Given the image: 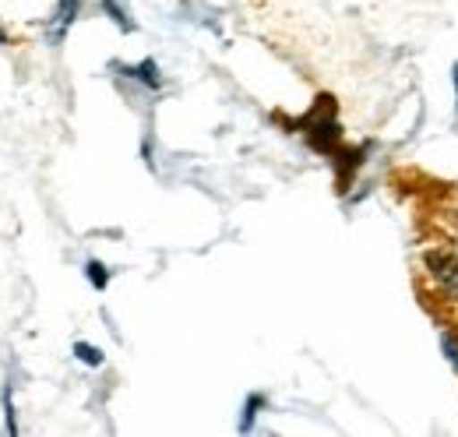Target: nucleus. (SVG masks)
<instances>
[{
    "mask_svg": "<svg viewBox=\"0 0 458 437\" xmlns=\"http://www.w3.org/2000/svg\"><path fill=\"white\" fill-rule=\"evenodd\" d=\"M307 138V145L318 152V156H335L343 149V124H339V109H335V99L332 96H318L314 109L296 124Z\"/></svg>",
    "mask_w": 458,
    "mask_h": 437,
    "instance_id": "nucleus-1",
    "label": "nucleus"
},
{
    "mask_svg": "<svg viewBox=\"0 0 458 437\" xmlns=\"http://www.w3.org/2000/svg\"><path fill=\"white\" fill-rule=\"evenodd\" d=\"M423 272L430 278V286L458 307V254L452 247H430L423 254Z\"/></svg>",
    "mask_w": 458,
    "mask_h": 437,
    "instance_id": "nucleus-2",
    "label": "nucleus"
},
{
    "mask_svg": "<svg viewBox=\"0 0 458 437\" xmlns=\"http://www.w3.org/2000/svg\"><path fill=\"white\" fill-rule=\"evenodd\" d=\"M78 14H81V0H57V7L50 11V18H47V25H43L47 47H60V43L67 39V32L74 29Z\"/></svg>",
    "mask_w": 458,
    "mask_h": 437,
    "instance_id": "nucleus-3",
    "label": "nucleus"
},
{
    "mask_svg": "<svg viewBox=\"0 0 458 437\" xmlns=\"http://www.w3.org/2000/svg\"><path fill=\"white\" fill-rule=\"evenodd\" d=\"M120 74L127 78V81H134V85H141L145 92H159L163 89V67H159V60H152V56H145V60H138V64H123L120 67Z\"/></svg>",
    "mask_w": 458,
    "mask_h": 437,
    "instance_id": "nucleus-4",
    "label": "nucleus"
},
{
    "mask_svg": "<svg viewBox=\"0 0 458 437\" xmlns=\"http://www.w3.org/2000/svg\"><path fill=\"white\" fill-rule=\"evenodd\" d=\"M370 152V145H360V149H339L335 156H332V166H335V180H339V191H345L349 184H352V176H356V169L363 166V156Z\"/></svg>",
    "mask_w": 458,
    "mask_h": 437,
    "instance_id": "nucleus-5",
    "label": "nucleus"
},
{
    "mask_svg": "<svg viewBox=\"0 0 458 437\" xmlns=\"http://www.w3.org/2000/svg\"><path fill=\"white\" fill-rule=\"evenodd\" d=\"M265 409H268V395H265V391H250V395L243 398L236 431H240V434H254V427H258V420H261Z\"/></svg>",
    "mask_w": 458,
    "mask_h": 437,
    "instance_id": "nucleus-6",
    "label": "nucleus"
},
{
    "mask_svg": "<svg viewBox=\"0 0 458 437\" xmlns=\"http://www.w3.org/2000/svg\"><path fill=\"white\" fill-rule=\"evenodd\" d=\"M99 11H103L110 21H114L120 32H138V21L127 14V7H123L120 0H99Z\"/></svg>",
    "mask_w": 458,
    "mask_h": 437,
    "instance_id": "nucleus-7",
    "label": "nucleus"
},
{
    "mask_svg": "<svg viewBox=\"0 0 458 437\" xmlns=\"http://www.w3.org/2000/svg\"><path fill=\"white\" fill-rule=\"evenodd\" d=\"M437 346H441V356H445V364L455 371V378H458V328L441 325V331H437Z\"/></svg>",
    "mask_w": 458,
    "mask_h": 437,
    "instance_id": "nucleus-8",
    "label": "nucleus"
},
{
    "mask_svg": "<svg viewBox=\"0 0 458 437\" xmlns=\"http://www.w3.org/2000/svg\"><path fill=\"white\" fill-rule=\"evenodd\" d=\"M110 278H114V272H110L106 261H99V258H89V261H85V282H89L96 293L110 289Z\"/></svg>",
    "mask_w": 458,
    "mask_h": 437,
    "instance_id": "nucleus-9",
    "label": "nucleus"
},
{
    "mask_svg": "<svg viewBox=\"0 0 458 437\" xmlns=\"http://www.w3.org/2000/svg\"><path fill=\"white\" fill-rule=\"evenodd\" d=\"M71 353H74V360H78V364H85V367H92V371L106 364V353H103L99 346H92V342H81V338L71 346Z\"/></svg>",
    "mask_w": 458,
    "mask_h": 437,
    "instance_id": "nucleus-10",
    "label": "nucleus"
},
{
    "mask_svg": "<svg viewBox=\"0 0 458 437\" xmlns=\"http://www.w3.org/2000/svg\"><path fill=\"white\" fill-rule=\"evenodd\" d=\"M4 431L18 434V420H14V402H11V388H4Z\"/></svg>",
    "mask_w": 458,
    "mask_h": 437,
    "instance_id": "nucleus-11",
    "label": "nucleus"
},
{
    "mask_svg": "<svg viewBox=\"0 0 458 437\" xmlns=\"http://www.w3.org/2000/svg\"><path fill=\"white\" fill-rule=\"evenodd\" d=\"M452 85H455V127H458V60L455 67H452Z\"/></svg>",
    "mask_w": 458,
    "mask_h": 437,
    "instance_id": "nucleus-12",
    "label": "nucleus"
},
{
    "mask_svg": "<svg viewBox=\"0 0 458 437\" xmlns=\"http://www.w3.org/2000/svg\"><path fill=\"white\" fill-rule=\"evenodd\" d=\"M4 43H7V32H4V29H0V47H4Z\"/></svg>",
    "mask_w": 458,
    "mask_h": 437,
    "instance_id": "nucleus-13",
    "label": "nucleus"
}]
</instances>
